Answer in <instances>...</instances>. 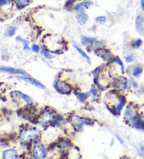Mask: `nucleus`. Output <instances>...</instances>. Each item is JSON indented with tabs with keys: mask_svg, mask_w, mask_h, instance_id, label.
Instances as JSON below:
<instances>
[{
	"mask_svg": "<svg viewBox=\"0 0 144 159\" xmlns=\"http://www.w3.org/2000/svg\"><path fill=\"white\" fill-rule=\"evenodd\" d=\"M75 18L79 25H84L87 23V22L88 21L89 16L87 13L81 11L79 12L78 14L76 15Z\"/></svg>",
	"mask_w": 144,
	"mask_h": 159,
	"instance_id": "9",
	"label": "nucleus"
},
{
	"mask_svg": "<svg viewBox=\"0 0 144 159\" xmlns=\"http://www.w3.org/2000/svg\"><path fill=\"white\" fill-rule=\"evenodd\" d=\"M131 81H132V86L134 88H135V89H137L138 88V84L137 83V81H134V79L132 78L131 79Z\"/></svg>",
	"mask_w": 144,
	"mask_h": 159,
	"instance_id": "29",
	"label": "nucleus"
},
{
	"mask_svg": "<svg viewBox=\"0 0 144 159\" xmlns=\"http://www.w3.org/2000/svg\"><path fill=\"white\" fill-rule=\"evenodd\" d=\"M140 149H141V155H143V156H144V147L143 146H141Z\"/></svg>",
	"mask_w": 144,
	"mask_h": 159,
	"instance_id": "31",
	"label": "nucleus"
},
{
	"mask_svg": "<svg viewBox=\"0 0 144 159\" xmlns=\"http://www.w3.org/2000/svg\"><path fill=\"white\" fill-rule=\"evenodd\" d=\"M23 49L25 51H30V48L28 47V46H24Z\"/></svg>",
	"mask_w": 144,
	"mask_h": 159,
	"instance_id": "33",
	"label": "nucleus"
},
{
	"mask_svg": "<svg viewBox=\"0 0 144 159\" xmlns=\"http://www.w3.org/2000/svg\"><path fill=\"white\" fill-rule=\"evenodd\" d=\"M38 138V133L35 129H27L25 130L21 135L22 141H28L30 139Z\"/></svg>",
	"mask_w": 144,
	"mask_h": 159,
	"instance_id": "3",
	"label": "nucleus"
},
{
	"mask_svg": "<svg viewBox=\"0 0 144 159\" xmlns=\"http://www.w3.org/2000/svg\"><path fill=\"white\" fill-rule=\"evenodd\" d=\"M125 98L124 96H118V103L117 104V105H116V112H117V113H120L124 104H125Z\"/></svg>",
	"mask_w": 144,
	"mask_h": 159,
	"instance_id": "12",
	"label": "nucleus"
},
{
	"mask_svg": "<svg viewBox=\"0 0 144 159\" xmlns=\"http://www.w3.org/2000/svg\"><path fill=\"white\" fill-rule=\"evenodd\" d=\"M2 158H16L18 153L15 149H7L2 152Z\"/></svg>",
	"mask_w": 144,
	"mask_h": 159,
	"instance_id": "10",
	"label": "nucleus"
},
{
	"mask_svg": "<svg viewBox=\"0 0 144 159\" xmlns=\"http://www.w3.org/2000/svg\"><path fill=\"white\" fill-rule=\"evenodd\" d=\"M134 60V56H127V57H126V59H125L127 62H132Z\"/></svg>",
	"mask_w": 144,
	"mask_h": 159,
	"instance_id": "28",
	"label": "nucleus"
},
{
	"mask_svg": "<svg viewBox=\"0 0 144 159\" xmlns=\"http://www.w3.org/2000/svg\"><path fill=\"white\" fill-rule=\"evenodd\" d=\"M32 51H34L35 53H38L39 51H40V46L37 44H33L32 46Z\"/></svg>",
	"mask_w": 144,
	"mask_h": 159,
	"instance_id": "27",
	"label": "nucleus"
},
{
	"mask_svg": "<svg viewBox=\"0 0 144 159\" xmlns=\"http://www.w3.org/2000/svg\"><path fill=\"white\" fill-rule=\"evenodd\" d=\"M54 87L56 90H57L59 93L65 95H68L69 93H70L72 90L71 87L69 86L68 84L61 83V82H60L59 81H56Z\"/></svg>",
	"mask_w": 144,
	"mask_h": 159,
	"instance_id": "2",
	"label": "nucleus"
},
{
	"mask_svg": "<svg viewBox=\"0 0 144 159\" xmlns=\"http://www.w3.org/2000/svg\"><path fill=\"white\" fill-rule=\"evenodd\" d=\"M141 43H142V41H141V39H138L137 40H136L135 42H134V43H133V46H134V47H135V48H138V47H140V46H141Z\"/></svg>",
	"mask_w": 144,
	"mask_h": 159,
	"instance_id": "26",
	"label": "nucleus"
},
{
	"mask_svg": "<svg viewBox=\"0 0 144 159\" xmlns=\"http://www.w3.org/2000/svg\"><path fill=\"white\" fill-rule=\"evenodd\" d=\"M96 39L94 37H82L81 38V43L83 45H89L92 44V43H95L96 42Z\"/></svg>",
	"mask_w": 144,
	"mask_h": 159,
	"instance_id": "13",
	"label": "nucleus"
},
{
	"mask_svg": "<svg viewBox=\"0 0 144 159\" xmlns=\"http://www.w3.org/2000/svg\"><path fill=\"white\" fill-rule=\"evenodd\" d=\"M96 22L99 25H103L106 23V18L103 16H98L97 18H96L95 19Z\"/></svg>",
	"mask_w": 144,
	"mask_h": 159,
	"instance_id": "21",
	"label": "nucleus"
},
{
	"mask_svg": "<svg viewBox=\"0 0 144 159\" xmlns=\"http://www.w3.org/2000/svg\"><path fill=\"white\" fill-rule=\"evenodd\" d=\"M77 96H78V98L80 101H84L86 99H87L89 96V93H77Z\"/></svg>",
	"mask_w": 144,
	"mask_h": 159,
	"instance_id": "23",
	"label": "nucleus"
},
{
	"mask_svg": "<svg viewBox=\"0 0 144 159\" xmlns=\"http://www.w3.org/2000/svg\"><path fill=\"white\" fill-rule=\"evenodd\" d=\"M112 62H117L118 64L120 66L122 73H124V65H123L122 62V60L120 59V57H114V58H113V59L112 60Z\"/></svg>",
	"mask_w": 144,
	"mask_h": 159,
	"instance_id": "18",
	"label": "nucleus"
},
{
	"mask_svg": "<svg viewBox=\"0 0 144 159\" xmlns=\"http://www.w3.org/2000/svg\"><path fill=\"white\" fill-rule=\"evenodd\" d=\"M16 30H17V29H16V27H13V26H10V27H8L7 30V33L8 36L13 37L16 33Z\"/></svg>",
	"mask_w": 144,
	"mask_h": 159,
	"instance_id": "19",
	"label": "nucleus"
},
{
	"mask_svg": "<svg viewBox=\"0 0 144 159\" xmlns=\"http://www.w3.org/2000/svg\"><path fill=\"white\" fill-rule=\"evenodd\" d=\"M42 120H41V123L42 124H46L47 123L53 119V114H51V112L49 111H46V113H44V115L42 116Z\"/></svg>",
	"mask_w": 144,
	"mask_h": 159,
	"instance_id": "15",
	"label": "nucleus"
},
{
	"mask_svg": "<svg viewBox=\"0 0 144 159\" xmlns=\"http://www.w3.org/2000/svg\"><path fill=\"white\" fill-rule=\"evenodd\" d=\"M143 72V69L142 67H141L139 66H137L134 68V72H133V75H134L135 77H138L141 75V73Z\"/></svg>",
	"mask_w": 144,
	"mask_h": 159,
	"instance_id": "20",
	"label": "nucleus"
},
{
	"mask_svg": "<svg viewBox=\"0 0 144 159\" xmlns=\"http://www.w3.org/2000/svg\"><path fill=\"white\" fill-rule=\"evenodd\" d=\"M1 71L2 72L10 73V74H19V75H22L24 76L27 75V73L26 72V71H24L23 70H20V69H14V68H12V67H2Z\"/></svg>",
	"mask_w": 144,
	"mask_h": 159,
	"instance_id": "8",
	"label": "nucleus"
},
{
	"mask_svg": "<svg viewBox=\"0 0 144 159\" xmlns=\"http://www.w3.org/2000/svg\"><path fill=\"white\" fill-rule=\"evenodd\" d=\"M16 40L17 41V42H18L23 43V44H24V46H28V44H29V42H28V41L26 40V39H23V38H21V37H16Z\"/></svg>",
	"mask_w": 144,
	"mask_h": 159,
	"instance_id": "24",
	"label": "nucleus"
},
{
	"mask_svg": "<svg viewBox=\"0 0 144 159\" xmlns=\"http://www.w3.org/2000/svg\"><path fill=\"white\" fill-rule=\"evenodd\" d=\"M143 125H144L143 120L141 119V117H139L138 119H137V122H136V123L134 124V127H136L137 128H142Z\"/></svg>",
	"mask_w": 144,
	"mask_h": 159,
	"instance_id": "22",
	"label": "nucleus"
},
{
	"mask_svg": "<svg viewBox=\"0 0 144 159\" xmlns=\"http://www.w3.org/2000/svg\"><path fill=\"white\" fill-rule=\"evenodd\" d=\"M16 93H17L18 95H20V96H21L22 98H23V100H24V101H26V102L27 103L30 104V103H31V102H32V98H30V97L28 96V95L24 94V93H21V92H20V91H16Z\"/></svg>",
	"mask_w": 144,
	"mask_h": 159,
	"instance_id": "17",
	"label": "nucleus"
},
{
	"mask_svg": "<svg viewBox=\"0 0 144 159\" xmlns=\"http://www.w3.org/2000/svg\"><path fill=\"white\" fill-rule=\"evenodd\" d=\"M124 117H125V119L128 120V121L133 123L134 124H135L137 120V117H136V115L134 111H133V109L130 107H127L125 111H124Z\"/></svg>",
	"mask_w": 144,
	"mask_h": 159,
	"instance_id": "7",
	"label": "nucleus"
},
{
	"mask_svg": "<svg viewBox=\"0 0 144 159\" xmlns=\"http://www.w3.org/2000/svg\"><path fill=\"white\" fill-rule=\"evenodd\" d=\"M140 3H141V9H142V10L143 11H144V0H141Z\"/></svg>",
	"mask_w": 144,
	"mask_h": 159,
	"instance_id": "30",
	"label": "nucleus"
},
{
	"mask_svg": "<svg viewBox=\"0 0 144 159\" xmlns=\"http://www.w3.org/2000/svg\"><path fill=\"white\" fill-rule=\"evenodd\" d=\"M21 79H22L23 81L27 82V83L31 84L32 85H34V86H37V88H39V89H45V86H44L43 84H41L40 82H39L38 81L35 80V79H33L30 78V77H21Z\"/></svg>",
	"mask_w": 144,
	"mask_h": 159,
	"instance_id": "11",
	"label": "nucleus"
},
{
	"mask_svg": "<svg viewBox=\"0 0 144 159\" xmlns=\"http://www.w3.org/2000/svg\"><path fill=\"white\" fill-rule=\"evenodd\" d=\"M95 53L96 56L101 57L104 60H109L113 56L111 51H109L108 49L106 48H98L96 51H95Z\"/></svg>",
	"mask_w": 144,
	"mask_h": 159,
	"instance_id": "5",
	"label": "nucleus"
},
{
	"mask_svg": "<svg viewBox=\"0 0 144 159\" xmlns=\"http://www.w3.org/2000/svg\"><path fill=\"white\" fill-rule=\"evenodd\" d=\"M16 7L18 9H23V8L28 6L30 3V0H14Z\"/></svg>",
	"mask_w": 144,
	"mask_h": 159,
	"instance_id": "14",
	"label": "nucleus"
},
{
	"mask_svg": "<svg viewBox=\"0 0 144 159\" xmlns=\"http://www.w3.org/2000/svg\"><path fill=\"white\" fill-rule=\"evenodd\" d=\"M115 136H116V138H118V140L120 142V143H123V141H122V139H121V138H120V137H119V136H118V135H115Z\"/></svg>",
	"mask_w": 144,
	"mask_h": 159,
	"instance_id": "32",
	"label": "nucleus"
},
{
	"mask_svg": "<svg viewBox=\"0 0 144 159\" xmlns=\"http://www.w3.org/2000/svg\"><path fill=\"white\" fill-rule=\"evenodd\" d=\"M42 53H43L44 56V57H46V58H47V59L53 58V56H51L50 53H49V52L44 48H43V49H42Z\"/></svg>",
	"mask_w": 144,
	"mask_h": 159,
	"instance_id": "25",
	"label": "nucleus"
},
{
	"mask_svg": "<svg viewBox=\"0 0 144 159\" xmlns=\"http://www.w3.org/2000/svg\"><path fill=\"white\" fill-rule=\"evenodd\" d=\"M74 48L76 49L77 51L78 52V53H79L80 55H81V56H82V57H84V58H85L86 60H87L88 64H89V65H91V60H90V57L88 56V55H87V53H86L84 51L82 50V49L80 48L79 47H78V46H77L74 45Z\"/></svg>",
	"mask_w": 144,
	"mask_h": 159,
	"instance_id": "16",
	"label": "nucleus"
},
{
	"mask_svg": "<svg viewBox=\"0 0 144 159\" xmlns=\"http://www.w3.org/2000/svg\"><path fill=\"white\" fill-rule=\"evenodd\" d=\"M93 4H94L93 2L90 1V0H89V1H84V2H79V3L77 4L76 5H74V6L73 7V9L74 11H82L83 10L91 7Z\"/></svg>",
	"mask_w": 144,
	"mask_h": 159,
	"instance_id": "6",
	"label": "nucleus"
},
{
	"mask_svg": "<svg viewBox=\"0 0 144 159\" xmlns=\"http://www.w3.org/2000/svg\"><path fill=\"white\" fill-rule=\"evenodd\" d=\"M32 154H33V157L35 158H45L46 152L43 145L41 144H37L35 145L34 147H33Z\"/></svg>",
	"mask_w": 144,
	"mask_h": 159,
	"instance_id": "1",
	"label": "nucleus"
},
{
	"mask_svg": "<svg viewBox=\"0 0 144 159\" xmlns=\"http://www.w3.org/2000/svg\"><path fill=\"white\" fill-rule=\"evenodd\" d=\"M135 27L140 34L144 35V16L143 15H138L136 18Z\"/></svg>",
	"mask_w": 144,
	"mask_h": 159,
	"instance_id": "4",
	"label": "nucleus"
}]
</instances>
